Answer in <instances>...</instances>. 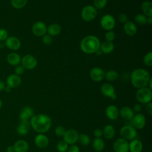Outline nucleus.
I'll use <instances>...</instances> for the list:
<instances>
[{"instance_id":"obj_1","label":"nucleus","mask_w":152,"mask_h":152,"mask_svg":"<svg viewBox=\"0 0 152 152\" xmlns=\"http://www.w3.org/2000/svg\"><path fill=\"white\" fill-rule=\"evenodd\" d=\"M30 123L35 131L39 133H44L50 128L52 120L47 115L40 113L34 115L31 118Z\"/></svg>"},{"instance_id":"obj_2","label":"nucleus","mask_w":152,"mask_h":152,"mask_svg":"<svg viewBox=\"0 0 152 152\" xmlns=\"http://www.w3.org/2000/svg\"><path fill=\"white\" fill-rule=\"evenodd\" d=\"M150 79L148 72L142 68L134 69L131 75V83L138 89L147 86Z\"/></svg>"},{"instance_id":"obj_3","label":"nucleus","mask_w":152,"mask_h":152,"mask_svg":"<svg viewBox=\"0 0 152 152\" xmlns=\"http://www.w3.org/2000/svg\"><path fill=\"white\" fill-rule=\"evenodd\" d=\"M100 40L93 35L87 36L83 39L80 43L81 50L87 54L96 53L100 48Z\"/></svg>"},{"instance_id":"obj_4","label":"nucleus","mask_w":152,"mask_h":152,"mask_svg":"<svg viewBox=\"0 0 152 152\" xmlns=\"http://www.w3.org/2000/svg\"><path fill=\"white\" fill-rule=\"evenodd\" d=\"M137 100L141 103L147 104L151 102L152 99V92L148 87L138 88L135 94Z\"/></svg>"},{"instance_id":"obj_5","label":"nucleus","mask_w":152,"mask_h":152,"mask_svg":"<svg viewBox=\"0 0 152 152\" xmlns=\"http://www.w3.org/2000/svg\"><path fill=\"white\" fill-rule=\"evenodd\" d=\"M97 10L94 7V6L90 5L85 6L81 12L82 18L87 22H89L94 20L97 16Z\"/></svg>"},{"instance_id":"obj_6","label":"nucleus","mask_w":152,"mask_h":152,"mask_svg":"<svg viewBox=\"0 0 152 152\" xmlns=\"http://www.w3.org/2000/svg\"><path fill=\"white\" fill-rule=\"evenodd\" d=\"M120 134L122 138L126 141L132 140L137 135V132L134 127L131 125H125L120 129Z\"/></svg>"},{"instance_id":"obj_7","label":"nucleus","mask_w":152,"mask_h":152,"mask_svg":"<svg viewBox=\"0 0 152 152\" xmlns=\"http://www.w3.org/2000/svg\"><path fill=\"white\" fill-rule=\"evenodd\" d=\"M115 20L110 14L104 15L100 20V25L102 27L107 31L112 30L115 26Z\"/></svg>"},{"instance_id":"obj_8","label":"nucleus","mask_w":152,"mask_h":152,"mask_svg":"<svg viewBox=\"0 0 152 152\" xmlns=\"http://www.w3.org/2000/svg\"><path fill=\"white\" fill-rule=\"evenodd\" d=\"M21 62L22 66L27 69H33L37 66V64L36 58L30 54L24 56L21 58Z\"/></svg>"},{"instance_id":"obj_9","label":"nucleus","mask_w":152,"mask_h":152,"mask_svg":"<svg viewBox=\"0 0 152 152\" xmlns=\"http://www.w3.org/2000/svg\"><path fill=\"white\" fill-rule=\"evenodd\" d=\"M113 148L115 152H128L129 143L122 138L117 139L113 144Z\"/></svg>"},{"instance_id":"obj_10","label":"nucleus","mask_w":152,"mask_h":152,"mask_svg":"<svg viewBox=\"0 0 152 152\" xmlns=\"http://www.w3.org/2000/svg\"><path fill=\"white\" fill-rule=\"evenodd\" d=\"M31 31L35 36L42 37L47 32V27L43 22L39 21L34 23L31 27Z\"/></svg>"},{"instance_id":"obj_11","label":"nucleus","mask_w":152,"mask_h":152,"mask_svg":"<svg viewBox=\"0 0 152 152\" xmlns=\"http://www.w3.org/2000/svg\"><path fill=\"white\" fill-rule=\"evenodd\" d=\"M5 46L10 50H17L21 47V42L17 37L11 36H8L5 40Z\"/></svg>"},{"instance_id":"obj_12","label":"nucleus","mask_w":152,"mask_h":152,"mask_svg":"<svg viewBox=\"0 0 152 152\" xmlns=\"http://www.w3.org/2000/svg\"><path fill=\"white\" fill-rule=\"evenodd\" d=\"M64 140L68 144H74L77 141L78 138V134L76 130L70 129L65 131L64 135Z\"/></svg>"},{"instance_id":"obj_13","label":"nucleus","mask_w":152,"mask_h":152,"mask_svg":"<svg viewBox=\"0 0 152 152\" xmlns=\"http://www.w3.org/2000/svg\"><path fill=\"white\" fill-rule=\"evenodd\" d=\"M132 126L138 129L143 128L145 125V118L142 113H137L132 118Z\"/></svg>"},{"instance_id":"obj_14","label":"nucleus","mask_w":152,"mask_h":152,"mask_svg":"<svg viewBox=\"0 0 152 152\" xmlns=\"http://www.w3.org/2000/svg\"><path fill=\"white\" fill-rule=\"evenodd\" d=\"M104 71L99 67H94L90 71V77L94 81L99 82L103 80L104 78Z\"/></svg>"},{"instance_id":"obj_15","label":"nucleus","mask_w":152,"mask_h":152,"mask_svg":"<svg viewBox=\"0 0 152 152\" xmlns=\"http://www.w3.org/2000/svg\"><path fill=\"white\" fill-rule=\"evenodd\" d=\"M6 83L8 86L11 88L18 87L21 83V78L19 75L15 74L10 75L6 80Z\"/></svg>"},{"instance_id":"obj_16","label":"nucleus","mask_w":152,"mask_h":152,"mask_svg":"<svg viewBox=\"0 0 152 152\" xmlns=\"http://www.w3.org/2000/svg\"><path fill=\"white\" fill-rule=\"evenodd\" d=\"M34 142L37 147L40 148H45L49 144V139L45 135L40 134L36 136Z\"/></svg>"},{"instance_id":"obj_17","label":"nucleus","mask_w":152,"mask_h":152,"mask_svg":"<svg viewBox=\"0 0 152 152\" xmlns=\"http://www.w3.org/2000/svg\"><path fill=\"white\" fill-rule=\"evenodd\" d=\"M100 90L103 95L111 98L115 94V90L113 86L109 83H104L100 87Z\"/></svg>"},{"instance_id":"obj_18","label":"nucleus","mask_w":152,"mask_h":152,"mask_svg":"<svg viewBox=\"0 0 152 152\" xmlns=\"http://www.w3.org/2000/svg\"><path fill=\"white\" fill-rule=\"evenodd\" d=\"M31 125L28 120L21 121L17 128V132L20 135H26L30 130Z\"/></svg>"},{"instance_id":"obj_19","label":"nucleus","mask_w":152,"mask_h":152,"mask_svg":"<svg viewBox=\"0 0 152 152\" xmlns=\"http://www.w3.org/2000/svg\"><path fill=\"white\" fill-rule=\"evenodd\" d=\"M34 116V110L30 106H25L23 107L19 115V118L21 121H26L31 118Z\"/></svg>"},{"instance_id":"obj_20","label":"nucleus","mask_w":152,"mask_h":152,"mask_svg":"<svg viewBox=\"0 0 152 152\" xmlns=\"http://www.w3.org/2000/svg\"><path fill=\"white\" fill-rule=\"evenodd\" d=\"M7 61L10 65L15 66L20 64L21 58L18 53L12 52L8 53L7 55Z\"/></svg>"},{"instance_id":"obj_21","label":"nucleus","mask_w":152,"mask_h":152,"mask_svg":"<svg viewBox=\"0 0 152 152\" xmlns=\"http://www.w3.org/2000/svg\"><path fill=\"white\" fill-rule=\"evenodd\" d=\"M124 31L128 36H133L137 33V28L133 22L128 21L124 24Z\"/></svg>"},{"instance_id":"obj_22","label":"nucleus","mask_w":152,"mask_h":152,"mask_svg":"<svg viewBox=\"0 0 152 152\" xmlns=\"http://www.w3.org/2000/svg\"><path fill=\"white\" fill-rule=\"evenodd\" d=\"M105 113L107 118L111 120H114L118 118L119 115V110L116 106L111 104L107 107L105 110Z\"/></svg>"},{"instance_id":"obj_23","label":"nucleus","mask_w":152,"mask_h":152,"mask_svg":"<svg viewBox=\"0 0 152 152\" xmlns=\"http://www.w3.org/2000/svg\"><path fill=\"white\" fill-rule=\"evenodd\" d=\"M12 147L14 152H26L28 149V144L24 140L17 141Z\"/></svg>"},{"instance_id":"obj_24","label":"nucleus","mask_w":152,"mask_h":152,"mask_svg":"<svg viewBox=\"0 0 152 152\" xmlns=\"http://www.w3.org/2000/svg\"><path fill=\"white\" fill-rule=\"evenodd\" d=\"M142 150V144L138 139H133L129 143V151L131 152H141Z\"/></svg>"},{"instance_id":"obj_25","label":"nucleus","mask_w":152,"mask_h":152,"mask_svg":"<svg viewBox=\"0 0 152 152\" xmlns=\"http://www.w3.org/2000/svg\"><path fill=\"white\" fill-rule=\"evenodd\" d=\"M47 32L51 36H58L61 32V27L59 24L52 23L47 27Z\"/></svg>"},{"instance_id":"obj_26","label":"nucleus","mask_w":152,"mask_h":152,"mask_svg":"<svg viewBox=\"0 0 152 152\" xmlns=\"http://www.w3.org/2000/svg\"><path fill=\"white\" fill-rule=\"evenodd\" d=\"M121 116L126 120H131L134 116V111L128 106L122 107L119 111Z\"/></svg>"},{"instance_id":"obj_27","label":"nucleus","mask_w":152,"mask_h":152,"mask_svg":"<svg viewBox=\"0 0 152 152\" xmlns=\"http://www.w3.org/2000/svg\"><path fill=\"white\" fill-rule=\"evenodd\" d=\"M114 49V45L112 42L104 41L102 42L100 45L99 49L101 50L102 53L107 54L113 51Z\"/></svg>"},{"instance_id":"obj_28","label":"nucleus","mask_w":152,"mask_h":152,"mask_svg":"<svg viewBox=\"0 0 152 152\" xmlns=\"http://www.w3.org/2000/svg\"><path fill=\"white\" fill-rule=\"evenodd\" d=\"M141 8L144 13V15H145L147 17H152V3L150 1H144L141 4Z\"/></svg>"},{"instance_id":"obj_29","label":"nucleus","mask_w":152,"mask_h":152,"mask_svg":"<svg viewBox=\"0 0 152 152\" xmlns=\"http://www.w3.org/2000/svg\"><path fill=\"white\" fill-rule=\"evenodd\" d=\"M103 131V135L105 138L108 140L112 139L115 134V130L114 127L111 125H106L104 128Z\"/></svg>"},{"instance_id":"obj_30","label":"nucleus","mask_w":152,"mask_h":152,"mask_svg":"<svg viewBox=\"0 0 152 152\" xmlns=\"http://www.w3.org/2000/svg\"><path fill=\"white\" fill-rule=\"evenodd\" d=\"M92 145L96 151H101L104 148V142L101 138H95L93 140Z\"/></svg>"},{"instance_id":"obj_31","label":"nucleus","mask_w":152,"mask_h":152,"mask_svg":"<svg viewBox=\"0 0 152 152\" xmlns=\"http://www.w3.org/2000/svg\"><path fill=\"white\" fill-rule=\"evenodd\" d=\"M104 77L107 81H114L118 78V74L115 70H109L105 73Z\"/></svg>"},{"instance_id":"obj_32","label":"nucleus","mask_w":152,"mask_h":152,"mask_svg":"<svg viewBox=\"0 0 152 152\" xmlns=\"http://www.w3.org/2000/svg\"><path fill=\"white\" fill-rule=\"evenodd\" d=\"M27 1L28 0H11V4L14 8L20 10L26 5Z\"/></svg>"},{"instance_id":"obj_33","label":"nucleus","mask_w":152,"mask_h":152,"mask_svg":"<svg viewBox=\"0 0 152 152\" xmlns=\"http://www.w3.org/2000/svg\"><path fill=\"white\" fill-rule=\"evenodd\" d=\"M78 141H79L80 144H81L84 146H86L90 144V138L87 135L84 134H81L78 135Z\"/></svg>"},{"instance_id":"obj_34","label":"nucleus","mask_w":152,"mask_h":152,"mask_svg":"<svg viewBox=\"0 0 152 152\" xmlns=\"http://www.w3.org/2000/svg\"><path fill=\"white\" fill-rule=\"evenodd\" d=\"M134 20L137 24L140 25H144L147 23V17L142 14H137L135 16Z\"/></svg>"},{"instance_id":"obj_35","label":"nucleus","mask_w":152,"mask_h":152,"mask_svg":"<svg viewBox=\"0 0 152 152\" xmlns=\"http://www.w3.org/2000/svg\"><path fill=\"white\" fill-rule=\"evenodd\" d=\"M68 144L64 141V140H61L59 141L56 145L57 150L59 152H65L68 148Z\"/></svg>"},{"instance_id":"obj_36","label":"nucleus","mask_w":152,"mask_h":152,"mask_svg":"<svg viewBox=\"0 0 152 152\" xmlns=\"http://www.w3.org/2000/svg\"><path fill=\"white\" fill-rule=\"evenodd\" d=\"M107 2V0H94V7L96 9L102 10L105 7Z\"/></svg>"},{"instance_id":"obj_37","label":"nucleus","mask_w":152,"mask_h":152,"mask_svg":"<svg viewBox=\"0 0 152 152\" xmlns=\"http://www.w3.org/2000/svg\"><path fill=\"white\" fill-rule=\"evenodd\" d=\"M144 64L148 66H151L152 65V52H149L146 53L143 58Z\"/></svg>"},{"instance_id":"obj_38","label":"nucleus","mask_w":152,"mask_h":152,"mask_svg":"<svg viewBox=\"0 0 152 152\" xmlns=\"http://www.w3.org/2000/svg\"><path fill=\"white\" fill-rule=\"evenodd\" d=\"M115 38V34L113 31L109 30L107 31L105 34V39L106 41L112 42Z\"/></svg>"},{"instance_id":"obj_39","label":"nucleus","mask_w":152,"mask_h":152,"mask_svg":"<svg viewBox=\"0 0 152 152\" xmlns=\"http://www.w3.org/2000/svg\"><path fill=\"white\" fill-rule=\"evenodd\" d=\"M42 40V42L46 45H49L52 43V37L49 34H46L44 36H43Z\"/></svg>"},{"instance_id":"obj_40","label":"nucleus","mask_w":152,"mask_h":152,"mask_svg":"<svg viewBox=\"0 0 152 152\" xmlns=\"http://www.w3.org/2000/svg\"><path fill=\"white\" fill-rule=\"evenodd\" d=\"M65 131H66V130H65V128L62 126H58L56 127V128L55 129V134L59 137L64 136V134L65 133Z\"/></svg>"},{"instance_id":"obj_41","label":"nucleus","mask_w":152,"mask_h":152,"mask_svg":"<svg viewBox=\"0 0 152 152\" xmlns=\"http://www.w3.org/2000/svg\"><path fill=\"white\" fill-rule=\"evenodd\" d=\"M8 37V33L6 29L0 28V42L5 41Z\"/></svg>"},{"instance_id":"obj_42","label":"nucleus","mask_w":152,"mask_h":152,"mask_svg":"<svg viewBox=\"0 0 152 152\" xmlns=\"http://www.w3.org/2000/svg\"><path fill=\"white\" fill-rule=\"evenodd\" d=\"M24 70H25V68L22 66V65L19 64L15 66L14 68V72H15V74L20 76L24 72Z\"/></svg>"},{"instance_id":"obj_43","label":"nucleus","mask_w":152,"mask_h":152,"mask_svg":"<svg viewBox=\"0 0 152 152\" xmlns=\"http://www.w3.org/2000/svg\"><path fill=\"white\" fill-rule=\"evenodd\" d=\"M118 20L121 23H125L128 21V18L127 15L124 13H121L118 16Z\"/></svg>"},{"instance_id":"obj_44","label":"nucleus","mask_w":152,"mask_h":152,"mask_svg":"<svg viewBox=\"0 0 152 152\" xmlns=\"http://www.w3.org/2000/svg\"><path fill=\"white\" fill-rule=\"evenodd\" d=\"M67 152H80L79 147L74 144L71 145L67 149Z\"/></svg>"},{"instance_id":"obj_45","label":"nucleus","mask_w":152,"mask_h":152,"mask_svg":"<svg viewBox=\"0 0 152 152\" xmlns=\"http://www.w3.org/2000/svg\"><path fill=\"white\" fill-rule=\"evenodd\" d=\"M93 135L96 138H100L103 135V131L102 129H100L99 128H96L94 130Z\"/></svg>"},{"instance_id":"obj_46","label":"nucleus","mask_w":152,"mask_h":152,"mask_svg":"<svg viewBox=\"0 0 152 152\" xmlns=\"http://www.w3.org/2000/svg\"><path fill=\"white\" fill-rule=\"evenodd\" d=\"M145 109H146L147 112L150 115H152V103L151 102H149L146 104Z\"/></svg>"},{"instance_id":"obj_47","label":"nucleus","mask_w":152,"mask_h":152,"mask_svg":"<svg viewBox=\"0 0 152 152\" xmlns=\"http://www.w3.org/2000/svg\"><path fill=\"white\" fill-rule=\"evenodd\" d=\"M142 109V106L141 104H135L134 106V112H137V113H138L140 112Z\"/></svg>"},{"instance_id":"obj_48","label":"nucleus","mask_w":152,"mask_h":152,"mask_svg":"<svg viewBox=\"0 0 152 152\" xmlns=\"http://www.w3.org/2000/svg\"><path fill=\"white\" fill-rule=\"evenodd\" d=\"M5 87V84L4 82L0 80V91L4 90Z\"/></svg>"},{"instance_id":"obj_49","label":"nucleus","mask_w":152,"mask_h":152,"mask_svg":"<svg viewBox=\"0 0 152 152\" xmlns=\"http://www.w3.org/2000/svg\"><path fill=\"white\" fill-rule=\"evenodd\" d=\"M7 152H13L14 151V149H13V147L10 145V146H8L7 148Z\"/></svg>"},{"instance_id":"obj_50","label":"nucleus","mask_w":152,"mask_h":152,"mask_svg":"<svg viewBox=\"0 0 152 152\" xmlns=\"http://www.w3.org/2000/svg\"><path fill=\"white\" fill-rule=\"evenodd\" d=\"M4 90H5L7 93H9V92H10V91H11V88L10 87H9V86H5Z\"/></svg>"},{"instance_id":"obj_51","label":"nucleus","mask_w":152,"mask_h":152,"mask_svg":"<svg viewBox=\"0 0 152 152\" xmlns=\"http://www.w3.org/2000/svg\"><path fill=\"white\" fill-rule=\"evenodd\" d=\"M147 23H148L150 25L152 24V17H147Z\"/></svg>"},{"instance_id":"obj_52","label":"nucleus","mask_w":152,"mask_h":152,"mask_svg":"<svg viewBox=\"0 0 152 152\" xmlns=\"http://www.w3.org/2000/svg\"><path fill=\"white\" fill-rule=\"evenodd\" d=\"M95 53H96L97 55H101L102 54V52H101V50L100 49H99L97 51H96V52Z\"/></svg>"},{"instance_id":"obj_53","label":"nucleus","mask_w":152,"mask_h":152,"mask_svg":"<svg viewBox=\"0 0 152 152\" xmlns=\"http://www.w3.org/2000/svg\"><path fill=\"white\" fill-rule=\"evenodd\" d=\"M2 102L1 99H0V109H1V108L2 107Z\"/></svg>"}]
</instances>
